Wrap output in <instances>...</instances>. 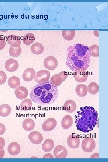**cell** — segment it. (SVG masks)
I'll return each instance as SVG.
<instances>
[{
    "instance_id": "cell-1",
    "label": "cell",
    "mask_w": 108,
    "mask_h": 162,
    "mask_svg": "<svg viewBox=\"0 0 108 162\" xmlns=\"http://www.w3.org/2000/svg\"><path fill=\"white\" fill-rule=\"evenodd\" d=\"M66 65L73 71L78 70H86L88 67L91 58L89 48L77 44L67 48Z\"/></svg>"
},
{
    "instance_id": "cell-2",
    "label": "cell",
    "mask_w": 108,
    "mask_h": 162,
    "mask_svg": "<svg viewBox=\"0 0 108 162\" xmlns=\"http://www.w3.org/2000/svg\"><path fill=\"white\" fill-rule=\"evenodd\" d=\"M58 95V88L50 81L38 83L32 90L31 100L35 103L43 105L51 104L55 101Z\"/></svg>"
},
{
    "instance_id": "cell-3",
    "label": "cell",
    "mask_w": 108,
    "mask_h": 162,
    "mask_svg": "<svg viewBox=\"0 0 108 162\" xmlns=\"http://www.w3.org/2000/svg\"><path fill=\"white\" fill-rule=\"evenodd\" d=\"M98 113L92 106L81 107L75 115L77 129L83 132H89L94 129L98 122Z\"/></svg>"
},
{
    "instance_id": "cell-4",
    "label": "cell",
    "mask_w": 108,
    "mask_h": 162,
    "mask_svg": "<svg viewBox=\"0 0 108 162\" xmlns=\"http://www.w3.org/2000/svg\"><path fill=\"white\" fill-rule=\"evenodd\" d=\"M95 142L92 138L87 137L83 139L82 141L81 147L84 152H92L95 149Z\"/></svg>"
},
{
    "instance_id": "cell-5",
    "label": "cell",
    "mask_w": 108,
    "mask_h": 162,
    "mask_svg": "<svg viewBox=\"0 0 108 162\" xmlns=\"http://www.w3.org/2000/svg\"><path fill=\"white\" fill-rule=\"evenodd\" d=\"M68 75L67 72L66 71L61 72L58 74L52 76L50 81L54 85L59 86L62 82L65 80Z\"/></svg>"
},
{
    "instance_id": "cell-6",
    "label": "cell",
    "mask_w": 108,
    "mask_h": 162,
    "mask_svg": "<svg viewBox=\"0 0 108 162\" xmlns=\"http://www.w3.org/2000/svg\"><path fill=\"white\" fill-rule=\"evenodd\" d=\"M50 76V72L46 70H41L37 72L34 80L38 83H41L49 81Z\"/></svg>"
},
{
    "instance_id": "cell-7",
    "label": "cell",
    "mask_w": 108,
    "mask_h": 162,
    "mask_svg": "<svg viewBox=\"0 0 108 162\" xmlns=\"http://www.w3.org/2000/svg\"><path fill=\"white\" fill-rule=\"evenodd\" d=\"M44 63V67L50 70H55L58 65L57 60L52 56H49L46 58Z\"/></svg>"
},
{
    "instance_id": "cell-8",
    "label": "cell",
    "mask_w": 108,
    "mask_h": 162,
    "mask_svg": "<svg viewBox=\"0 0 108 162\" xmlns=\"http://www.w3.org/2000/svg\"><path fill=\"white\" fill-rule=\"evenodd\" d=\"M54 155L56 158H65L68 155V151L65 148L61 145L57 146L53 151Z\"/></svg>"
},
{
    "instance_id": "cell-9",
    "label": "cell",
    "mask_w": 108,
    "mask_h": 162,
    "mask_svg": "<svg viewBox=\"0 0 108 162\" xmlns=\"http://www.w3.org/2000/svg\"><path fill=\"white\" fill-rule=\"evenodd\" d=\"M67 144L70 148H76L80 145V139L78 135L75 134H72L70 135L67 140Z\"/></svg>"
},
{
    "instance_id": "cell-10",
    "label": "cell",
    "mask_w": 108,
    "mask_h": 162,
    "mask_svg": "<svg viewBox=\"0 0 108 162\" xmlns=\"http://www.w3.org/2000/svg\"><path fill=\"white\" fill-rule=\"evenodd\" d=\"M57 124V122L53 118H51L45 121L42 125V128L45 131L53 130Z\"/></svg>"
},
{
    "instance_id": "cell-11",
    "label": "cell",
    "mask_w": 108,
    "mask_h": 162,
    "mask_svg": "<svg viewBox=\"0 0 108 162\" xmlns=\"http://www.w3.org/2000/svg\"><path fill=\"white\" fill-rule=\"evenodd\" d=\"M30 141L34 144H40L43 140V136L40 132L36 131L31 132L28 135Z\"/></svg>"
},
{
    "instance_id": "cell-12",
    "label": "cell",
    "mask_w": 108,
    "mask_h": 162,
    "mask_svg": "<svg viewBox=\"0 0 108 162\" xmlns=\"http://www.w3.org/2000/svg\"><path fill=\"white\" fill-rule=\"evenodd\" d=\"M4 66L7 71L13 72L17 70L19 67V64L16 60L10 58L6 61Z\"/></svg>"
},
{
    "instance_id": "cell-13",
    "label": "cell",
    "mask_w": 108,
    "mask_h": 162,
    "mask_svg": "<svg viewBox=\"0 0 108 162\" xmlns=\"http://www.w3.org/2000/svg\"><path fill=\"white\" fill-rule=\"evenodd\" d=\"M88 73L85 70H78L75 71L74 77L75 80L78 82H84L86 81Z\"/></svg>"
},
{
    "instance_id": "cell-14",
    "label": "cell",
    "mask_w": 108,
    "mask_h": 162,
    "mask_svg": "<svg viewBox=\"0 0 108 162\" xmlns=\"http://www.w3.org/2000/svg\"><path fill=\"white\" fill-rule=\"evenodd\" d=\"M15 95L17 98L19 99H26L28 95L27 89L23 86H19L16 88L15 91Z\"/></svg>"
},
{
    "instance_id": "cell-15",
    "label": "cell",
    "mask_w": 108,
    "mask_h": 162,
    "mask_svg": "<svg viewBox=\"0 0 108 162\" xmlns=\"http://www.w3.org/2000/svg\"><path fill=\"white\" fill-rule=\"evenodd\" d=\"M7 41L12 47H19L21 44L20 37L14 34L9 35Z\"/></svg>"
},
{
    "instance_id": "cell-16",
    "label": "cell",
    "mask_w": 108,
    "mask_h": 162,
    "mask_svg": "<svg viewBox=\"0 0 108 162\" xmlns=\"http://www.w3.org/2000/svg\"><path fill=\"white\" fill-rule=\"evenodd\" d=\"M35 76V71L32 68H28L25 70L22 74L23 80L26 82H29L33 80Z\"/></svg>"
},
{
    "instance_id": "cell-17",
    "label": "cell",
    "mask_w": 108,
    "mask_h": 162,
    "mask_svg": "<svg viewBox=\"0 0 108 162\" xmlns=\"http://www.w3.org/2000/svg\"><path fill=\"white\" fill-rule=\"evenodd\" d=\"M9 154L13 156L18 154L20 152V146L16 142H12L9 144L8 147Z\"/></svg>"
},
{
    "instance_id": "cell-18",
    "label": "cell",
    "mask_w": 108,
    "mask_h": 162,
    "mask_svg": "<svg viewBox=\"0 0 108 162\" xmlns=\"http://www.w3.org/2000/svg\"><path fill=\"white\" fill-rule=\"evenodd\" d=\"M76 105L75 102L72 100H66L64 104V110L68 113L74 112L76 110Z\"/></svg>"
},
{
    "instance_id": "cell-19",
    "label": "cell",
    "mask_w": 108,
    "mask_h": 162,
    "mask_svg": "<svg viewBox=\"0 0 108 162\" xmlns=\"http://www.w3.org/2000/svg\"><path fill=\"white\" fill-rule=\"evenodd\" d=\"M73 123L72 117L69 115H66L62 120V127L64 129H68L71 127Z\"/></svg>"
},
{
    "instance_id": "cell-20",
    "label": "cell",
    "mask_w": 108,
    "mask_h": 162,
    "mask_svg": "<svg viewBox=\"0 0 108 162\" xmlns=\"http://www.w3.org/2000/svg\"><path fill=\"white\" fill-rule=\"evenodd\" d=\"M44 46L40 43H35L31 46L32 52L35 55L41 54L44 52Z\"/></svg>"
},
{
    "instance_id": "cell-21",
    "label": "cell",
    "mask_w": 108,
    "mask_h": 162,
    "mask_svg": "<svg viewBox=\"0 0 108 162\" xmlns=\"http://www.w3.org/2000/svg\"><path fill=\"white\" fill-rule=\"evenodd\" d=\"M35 126L34 121L31 118H26L22 122V126L24 130L30 131L34 129Z\"/></svg>"
},
{
    "instance_id": "cell-22",
    "label": "cell",
    "mask_w": 108,
    "mask_h": 162,
    "mask_svg": "<svg viewBox=\"0 0 108 162\" xmlns=\"http://www.w3.org/2000/svg\"><path fill=\"white\" fill-rule=\"evenodd\" d=\"M87 87L84 84H79L76 88V92L80 97H84L87 93Z\"/></svg>"
},
{
    "instance_id": "cell-23",
    "label": "cell",
    "mask_w": 108,
    "mask_h": 162,
    "mask_svg": "<svg viewBox=\"0 0 108 162\" xmlns=\"http://www.w3.org/2000/svg\"><path fill=\"white\" fill-rule=\"evenodd\" d=\"M54 147V142L51 139H47L44 142L42 145V148L45 152H50L52 150Z\"/></svg>"
},
{
    "instance_id": "cell-24",
    "label": "cell",
    "mask_w": 108,
    "mask_h": 162,
    "mask_svg": "<svg viewBox=\"0 0 108 162\" xmlns=\"http://www.w3.org/2000/svg\"><path fill=\"white\" fill-rule=\"evenodd\" d=\"M11 112V107L7 104L0 106V116L3 117L8 116Z\"/></svg>"
},
{
    "instance_id": "cell-25",
    "label": "cell",
    "mask_w": 108,
    "mask_h": 162,
    "mask_svg": "<svg viewBox=\"0 0 108 162\" xmlns=\"http://www.w3.org/2000/svg\"><path fill=\"white\" fill-rule=\"evenodd\" d=\"M8 83L10 88H16L20 85V79L15 76H13L8 79Z\"/></svg>"
},
{
    "instance_id": "cell-26",
    "label": "cell",
    "mask_w": 108,
    "mask_h": 162,
    "mask_svg": "<svg viewBox=\"0 0 108 162\" xmlns=\"http://www.w3.org/2000/svg\"><path fill=\"white\" fill-rule=\"evenodd\" d=\"M35 39L34 35L31 33H28L24 35L22 42L26 46H29L34 42Z\"/></svg>"
},
{
    "instance_id": "cell-27",
    "label": "cell",
    "mask_w": 108,
    "mask_h": 162,
    "mask_svg": "<svg viewBox=\"0 0 108 162\" xmlns=\"http://www.w3.org/2000/svg\"><path fill=\"white\" fill-rule=\"evenodd\" d=\"M87 87V91L92 94H95L99 91V86L94 82H91Z\"/></svg>"
},
{
    "instance_id": "cell-28",
    "label": "cell",
    "mask_w": 108,
    "mask_h": 162,
    "mask_svg": "<svg viewBox=\"0 0 108 162\" xmlns=\"http://www.w3.org/2000/svg\"><path fill=\"white\" fill-rule=\"evenodd\" d=\"M22 52V49L20 46L12 47L11 46L9 50V53L10 56L16 57L20 56Z\"/></svg>"
},
{
    "instance_id": "cell-29",
    "label": "cell",
    "mask_w": 108,
    "mask_h": 162,
    "mask_svg": "<svg viewBox=\"0 0 108 162\" xmlns=\"http://www.w3.org/2000/svg\"><path fill=\"white\" fill-rule=\"evenodd\" d=\"M62 35L63 38L66 40L69 41L73 40L75 36V31H63Z\"/></svg>"
},
{
    "instance_id": "cell-30",
    "label": "cell",
    "mask_w": 108,
    "mask_h": 162,
    "mask_svg": "<svg viewBox=\"0 0 108 162\" xmlns=\"http://www.w3.org/2000/svg\"><path fill=\"white\" fill-rule=\"evenodd\" d=\"M32 105L31 100L29 99H26L22 101L20 104V107L22 110H28L32 107Z\"/></svg>"
},
{
    "instance_id": "cell-31",
    "label": "cell",
    "mask_w": 108,
    "mask_h": 162,
    "mask_svg": "<svg viewBox=\"0 0 108 162\" xmlns=\"http://www.w3.org/2000/svg\"><path fill=\"white\" fill-rule=\"evenodd\" d=\"M89 49L92 56L95 57H99V46L98 45L94 44L90 46Z\"/></svg>"
},
{
    "instance_id": "cell-32",
    "label": "cell",
    "mask_w": 108,
    "mask_h": 162,
    "mask_svg": "<svg viewBox=\"0 0 108 162\" xmlns=\"http://www.w3.org/2000/svg\"><path fill=\"white\" fill-rule=\"evenodd\" d=\"M7 80V76L5 72L0 70V85L5 83Z\"/></svg>"
},
{
    "instance_id": "cell-33",
    "label": "cell",
    "mask_w": 108,
    "mask_h": 162,
    "mask_svg": "<svg viewBox=\"0 0 108 162\" xmlns=\"http://www.w3.org/2000/svg\"><path fill=\"white\" fill-rule=\"evenodd\" d=\"M5 45L6 41L4 37L2 36H0V50L3 49Z\"/></svg>"
},
{
    "instance_id": "cell-34",
    "label": "cell",
    "mask_w": 108,
    "mask_h": 162,
    "mask_svg": "<svg viewBox=\"0 0 108 162\" xmlns=\"http://www.w3.org/2000/svg\"><path fill=\"white\" fill-rule=\"evenodd\" d=\"M5 145V141L4 139L2 137H0V149H3Z\"/></svg>"
},
{
    "instance_id": "cell-35",
    "label": "cell",
    "mask_w": 108,
    "mask_h": 162,
    "mask_svg": "<svg viewBox=\"0 0 108 162\" xmlns=\"http://www.w3.org/2000/svg\"><path fill=\"white\" fill-rule=\"evenodd\" d=\"M5 131V128L4 125L0 123V135L4 134Z\"/></svg>"
},
{
    "instance_id": "cell-36",
    "label": "cell",
    "mask_w": 108,
    "mask_h": 162,
    "mask_svg": "<svg viewBox=\"0 0 108 162\" xmlns=\"http://www.w3.org/2000/svg\"><path fill=\"white\" fill-rule=\"evenodd\" d=\"M4 154V151L2 149H0V158H2Z\"/></svg>"
},
{
    "instance_id": "cell-37",
    "label": "cell",
    "mask_w": 108,
    "mask_h": 162,
    "mask_svg": "<svg viewBox=\"0 0 108 162\" xmlns=\"http://www.w3.org/2000/svg\"><path fill=\"white\" fill-rule=\"evenodd\" d=\"M44 156H46V157H43V158H54L52 156V155L50 154L49 155V156H47L46 154H45Z\"/></svg>"
}]
</instances>
